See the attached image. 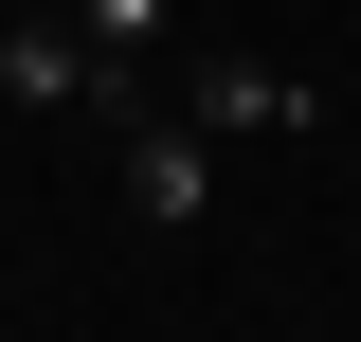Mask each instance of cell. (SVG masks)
<instances>
[{"mask_svg": "<svg viewBox=\"0 0 361 342\" xmlns=\"http://www.w3.org/2000/svg\"><path fill=\"white\" fill-rule=\"evenodd\" d=\"M109 198H127L145 234H199V216H217V127H199V108H163V90H145L127 127H109Z\"/></svg>", "mask_w": 361, "mask_h": 342, "instance_id": "6da1fadb", "label": "cell"}, {"mask_svg": "<svg viewBox=\"0 0 361 342\" xmlns=\"http://www.w3.org/2000/svg\"><path fill=\"white\" fill-rule=\"evenodd\" d=\"M163 108H199L217 144H307V127H325V90H307V72H271V54H180Z\"/></svg>", "mask_w": 361, "mask_h": 342, "instance_id": "7a4b0ae2", "label": "cell"}, {"mask_svg": "<svg viewBox=\"0 0 361 342\" xmlns=\"http://www.w3.org/2000/svg\"><path fill=\"white\" fill-rule=\"evenodd\" d=\"M73 18H90V54H163L180 37V0H73Z\"/></svg>", "mask_w": 361, "mask_h": 342, "instance_id": "3957f363", "label": "cell"}]
</instances>
